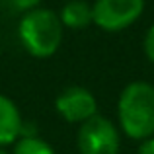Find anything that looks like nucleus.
<instances>
[{"label":"nucleus","instance_id":"obj_1","mask_svg":"<svg viewBox=\"0 0 154 154\" xmlns=\"http://www.w3.org/2000/svg\"><path fill=\"white\" fill-rule=\"evenodd\" d=\"M117 127L131 140L154 137V86L144 80L129 82L117 100Z\"/></svg>","mask_w":154,"mask_h":154},{"label":"nucleus","instance_id":"obj_2","mask_svg":"<svg viewBox=\"0 0 154 154\" xmlns=\"http://www.w3.org/2000/svg\"><path fill=\"white\" fill-rule=\"evenodd\" d=\"M64 27L59 14L49 8H35L22 14L18 22V39L23 51L33 59H49L63 45Z\"/></svg>","mask_w":154,"mask_h":154},{"label":"nucleus","instance_id":"obj_3","mask_svg":"<svg viewBox=\"0 0 154 154\" xmlns=\"http://www.w3.org/2000/svg\"><path fill=\"white\" fill-rule=\"evenodd\" d=\"M76 148L80 154H119L121 131L111 119L98 113L78 125Z\"/></svg>","mask_w":154,"mask_h":154},{"label":"nucleus","instance_id":"obj_4","mask_svg":"<svg viewBox=\"0 0 154 154\" xmlns=\"http://www.w3.org/2000/svg\"><path fill=\"white\" fill-rule=\"evenodd\" d=\"M144 12V0H96L92 4L94 26L105 33L131 27Z\"/></svg>","mask_w":154,"mask_h":154},{"label":"nucleus","instance_id":"obj_5","mask_svg":"<svg viewBox=\"0 0 154 154\" xmlns=\"http://www.w3.org/2000/svg\"><path fill=\"white\" fill-rule=\"evenodd\" d=\"M55 111L70 125H82L98 115V100L84 86H68L55 98Z\"/></svg>","mask_w":154,"mask_h":154},{"label":"nucleus","instance_id":"obj_6","mask_svg":"<svg viewBox=\"0 0 154 154\" xmlns=\"http://www.w3.org/2000/svg\"><path fill=\"white\" fill-rule=\"evenodd\" d=\"M23 117L18 103L12 98L0 94V148L12 146L22 137Z\"/></svg>","mask_w":154,"mask_h":154},{"label":"nucleus","instance_id":"obj_7","mask_svg":"<svg viewBox=\"0 0 154 154\" xmlns=\"http://www.w3.org/2000/svg\"><path fill=\"white\" fill-rule=\"evenodd\" d=\"M57 14H59L63 27H66V29H86L88 26L94 23L92 4H88L86 0H68Z\"/></svg>","mask_w":154,"mask_h":154},{"label":"nucleus","instance_id":"obj_8","mask_svg":"<svg viewBox=\"0 0 154 154\" xmlns=\"http://www.w3.org/2000/svg\"><path fill=\"white\" fill-rule=\"evenodd\" d=\"M12 154H57V152L39 135H22L12 144Z\"/></svg>","mask_w":154,"mask_h":154},{"label":"nucleus","instance_id":"obj_9","mask_svg":"<svg viewBox=\"0 0 154 154\" xmlns=\"http://www.w3.org/2000/svg\"><path fill=\"white\" fill-rule=\"evenodd\" d=\"M143 51H144V57L154 64V23L146 29L143 37Z\"/></svg>","mask_w":154,"mask_h":154},{"label":"nucleus","instance_id":"obj_10","mask_svg":"<svg viewBox=\"0 0 154 154\" xmlns=\"http://www.w3.org/2000/svg\"><path fill=\"white\" fill-rule=\"evenodd\" d=\"M10 4H12L14 10L26 14V12H31V10H35V8H39L41 0H10Z\"/></svg>","mask_w":154,"mask_h":154},{"label":"nucleus","instance_id":"obj_11","mask_svg":"<svg viewBox=\"0 0 154 154\" xmlns=\"http://www.w3.org/2000/svg\"><path fill=\"white\" fill-rule=\"evenodd\" d=\"M137 154H154V137L143 140V143L139 144V150H137Z\"/></svg>","mask_w":154,"mask_h":154},{"label":"nucleus","instance_id":"obj_12","mask_svg":"<svg viewBox=\"0 0 154 154\" xmlns=\"http://www.w3.org/2000/svg\"><path fill=\"white\" fill-rule=\"evenodd\" d=\"M0 154H10V152H6V148H0Z\"/></svg>","mask_w":154,"mask_h":154}]
</instances>
